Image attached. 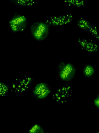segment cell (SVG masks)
I'll use <instances>...</instances> for the list:
<instances>
[{
  "mask_svg": "<svg viewBox=\"0 0 99 133\" xmlns=\"http://www.w3.org/2000/svg\"><path fill=\"white\" fill-rule=\"evenodd\" d=\"M52 92L49 85L45 82L36 84L32 91L33 97L37 99L43 100L48 97Z\"/></svg>",
  "mask_w": 99,
  "mask_h": 133,
  "instance_id": "277c9868",
  "label": "cell"
},
{
  "mask_svg": "<svg viewBox=\"0 0 99 133\" xmlns=\"http://www.w3.org/2000/svg\"><path fill=\"white\" fill-rule=\"evenodd\" d=\"M11 32L14 34L21 32L27 28L28 22L25 15L15 12L8 22Z\"/></svg>",
  "mask_w": 99,
  "mask_h": 133,
  "instance_id": "3957f363",
  "label": "cell"
},
{
  "mask_svg": "<svg viewBox=\"0 0 99 133\" xmlns=\"http://www.w3.org/2000/svg\"><path fill=\"white\" fill-rule=\"evenodd\" d=\"M73 19L74 17L72 14H68L52 16L47 22L51 27H57L68 25L72 22Z\"/></svg>",
  "mask_w": 99,
  "mask_h": 133,
  "instance_id": "5b68a950",
  "label": "cell"
},
{
  "mask_svg": "<svg viewBox=\"0 0 99 133\" xmlns=\"http://www.w3.org/2000/svg\"><path fill=\"white\" fill-rule=\"evenodd\" d=\"M93 103L95 107L99 110V92L93 100Z\"/></svg>",
  "mask_w": 99,
  "mask_h": 133,
  "instance_id": "5bb4252c",
  "label": "cell"
},
{
  "mask_svg": "<svg viewBox=\"0 0 99 133\" xmlns=\"http://www.w3.org/2000/svg\"><path fill=\"white\" fill-rule=\"evenodd\" d=\"M88 32L93 37L99 41V29L95 25L92 23Z\"/></svg>",
  "mask_w": 99,
  "mask_h": 133,
  "instance_id": "8fae6325",
  "label": "cell"
},
{
  "mask_svg": "<svg viewBox=\"0 0 99 133\" xmlns=\"http://www.w3.org/2000/svg\"><path fill=\"white\" fill-rule=\"evenodd\" d=\"M50 133L49 132H45V133Z\"/></svg>",
  "mask_w": 99,
  "mask_h": 133,
  "instance_id": "9a60e30c",
  "label": "cell"
},
{
  "mask_svg": "<svg viewBox=\"0 0 99 133\" xmlns=\"http://www.w3.org/2000/svg\"><path fill=\"white\" fill-rule=\"evenodd\" d=\"M77 43L82 50L89 54H96L98 51V45L90 39L79 38Z\"/></svg>",
  "mask_w": 99,
  "mask_h": 133,
  "instance_id": "8992f818",
  "label": "cell"
},
{
  "mask_svg": "<svg viewBox=\"0 0 99 133\" xmlns=\"http://www.w3.org/2000/svg\"><path fill=\"white\" fill-rule=\"evenodd\" d=\"M64 2L68 6L77 8H85L87 3L85 0H65Z\"/></svg>",
  "mask_w": 99,
  "mask_h": 133,
  "instance_id": "30bf717a",
  "label": "cell"
},
{
  "mask_svg": "<svg viewBox=\"0 0 99 133\" xmlns=\"http://www.w3.org/2000/svg\"><path fill=\"white\" fill-rule=\"evenodd\" d=\"M57 70L59 79L62 81L68 83L75 77L77 69L72 63L60 61L57 66Z\"/></svg>",
  "mask_w": 99,
  "mask_h": 133,
  "instance_id": "7a4b0ae2",
  "label": "cell"
},
{
  "mask_svg": "<svg viewBox=\"0 0 99 133\" xmlns=\"http://www.w3.org/2000/svg\"><path fill=\"white\" fill-rule=\"evenodd\" d=\"M44 129L39 124L33 125L29 129V133H44Z\"/></svg>",
  "mask_w": 99,
  "mask_h": 133,
  "instance_id": "7c38bea8",
  "label": "cell"
},
{
  "mask_svg": "<svg viewBox=\"0 0 99 133\" xmlns=\"http://www.w3.org/2000/svg\"><path fill=\"white\" fill-rule=\"evenodd\" d=\"M96 133H99V130H98V131Z\"/></svg>",
  "mask_w": 99,
  "mask_h": 133,
  "instance_id": "2e32d148",
  "label": "cell"
},
{
  "mask_svg": "<svg viewBox=\"0 0 99 133\" xmlns=\"http://www.w3.org/2000/svg\"><path fill=\"white\" fill-rule=\"evenodd\" d=\"M77 25L81 29L88 32L92 23L83 18H81L77 21Z\"/></svg>",
  "mask_w": 99,
  "mask_h": 133,
  "instance_id": "9c48e42d",
  "label": "cell"
},
{
  "mask_svg": "<svg viewBox=\"0 0 99 133\" xmlns=\"http://www.w3.org/2000/svg\"><path fill=\"white\" fill-rule=\"evenodd\" d=\"M51 27L47 21H38L33 23L30 27L32 36L37 41L45 40L49 35Z\"/></svg>",
  "mask_w": 99,
  "mask_h": 133,
  "instance_id": "6da1fadb",
  "label": "cell"
},
{
  "mask_svg": "<svg viewBox=\"0 0 99 133\" xmlns=\"http://www.w3.org/2000/svg\"><path fill=\"white\" fill-rule=\"evenodd\" d=\"M1 96L4 97L8 93L9 88L8 86L4 83L1 82Z\"/></svg>",
  "mask_w": 99,
  "mask_h": 133,
  "instance_id": "4fadbf2b",
  "label": "cell"
},
{
  "mask_svg": "<svg viewBox=\"0 0 99 133\" xmlns=\"http://www.w3.org/2000/svg\"><path fill=\"white\" fill-rule=\"evenodd\" d=\"M13 4L19 7H29L35 4V0H9Z\"/></svg>",
  "mask_w": 99,
  "mask_h": 133,
  "instance_id": "52a82bcc",
  "label": "cell"
},
{
  "mask_svg": "<svg viewBox=\"0 0 99 133\" xmlns=\"http://www.w3.org/2000/svg\"><path fill=\"white\" fill-rule=\"evenodd\" d=\"M82 73L85 77L91 78L95 74L96 71L94 66L92 65L88 64L86 65L83 67Z\"/></svg>",
  "mask_w": 99,
  "mask_h": 133,
  "instance_id": "ba28073f",
  "label": "cell"
}]
</instances>
